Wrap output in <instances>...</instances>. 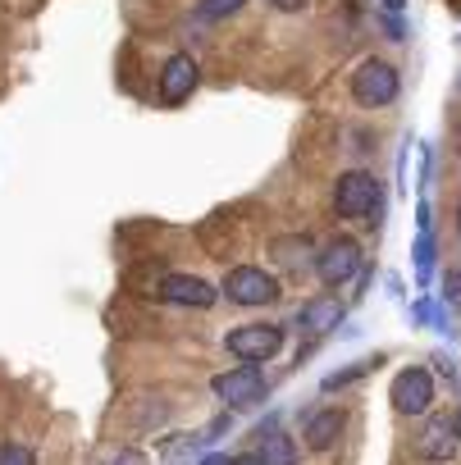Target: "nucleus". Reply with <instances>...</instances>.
I'll use <instances>...</instances> for the list:
<instances>
[{
	"mask_svg": "<svg viewBox=\"0 0 461 465\" xmlns=\"http://www.w3.org/2000/svg\"><path fill=\"white\" fill-rule=\"evenodd\" d=\"M452 5H461V0H452Z\"/></svg>",
	"mask_w": 461,
	"mask_h": 465,
	"instance_id": "obj_27",
	"label": "nucleus"
},
{
	"mask_svg": "<svg viewBox=\"0 0 461 465\" xmlns=\"http://www.w3.org/2000/svg\"><path fill=\"white\" fill-rule=\"evenodd\" d=\"M234 306H275L279 302V279L261 265H238L224 274V288H219Z\"/></svg>",
	"mask_w": 461,
	"mask_h": 465,
	"instance_id": "obj_2",
	"label": "nucleus"
},
{
	"mask_svg": "<svg viewBox=\"0 0 461 465\" xmlns=\"http://www.w3.org/2000/svg\"><path fill=\"white\" fill-rule=\"evenodd\" d=\"M105 465H146V456H142L137 447H124V451H115Z\"/></svg>",
	"mask_w": 461,
	"mask_h": 465,
	"instance_id": "obj_19",
	"label": "nucleus"
},
{
	"mask_svg": "<svg viewBox=\"0 0 461 465\" xmlns=\"http://www.w3.org/2000/svg\"><path fill=\"white\" fill-rule=\"evenodd\" d=\"M343 429H347V411L325 406V411H316V415L306 420V447H311V451H329V447L343 438Z\"/></svg>",
	"mask_w": 461,
	"mask_h": 465,
	"instance_id": "obj_10",
	"label": "nucleus"
},
{
	"mask_svg": "<svg viewBox=\"0 0 461 465\" xmlns=\"http://www.w3.org/2000/svg\"><path fill=\"white\" fill-rule=\"evenodd\" d=\"M160 302L169 306H192V311H210L219 302V288H210L205 279H192V274H165L160 279Z\"/></svg>",
	"mask_w": 461,
	"mask_h": 465,
	"instance_id": "obj_8",
	"label": "nucleus"
},
{
	"mask_svg": "<svg viewBox=\"0 0 461 465\" xmlns=\"http://www.w3.org/2000/svg\"><path fill=\"white\" fill-rule=\"evenodd\" d=\"M456 433H452V420H434L420 438H416V456H425V460H452V442Z\"/></svg>",
	"mask_w": 461,
	"mask_h": 465,
	"instance_id": "obj_12",
	"label": "nucleus"
},
{
	"mask_svg": "<svg viewBox=\"0 0 461 465\" xmlns=\"http://www.w3.org/2000/svg\"><path fill=\"white\" fill-rule=\"evenodd\" d=\"M384 28H388V37H393V42H402V37H406V33H402V19H397V15H384Z\"/></svg>",
	"mask_w": 461,
	"mask_h": 465,
	"instance_id": "obj_21",
	"label": "nucleus"
},
{
	"mask_svg": "<svg viewBox=\"0 0 461 465\" xmlns=\"http://www.w3.org/2000/svg\"><path fill=\"white\" fill-rule=\"evenodd\" d=\"M379 365H384V356H366V361L347 365L343 374H329V379H325V392H334V388H343V383H356V379H366V374L379 370Z\"/></svg>",
	"mask_w": 461,
	"mask_h": 465,
	"instance_id": "obj_15",
	"label": "nucleus"
},
{
	"mask_svg": "<svg viewBox=\"0 0 461 465\" xmlns=\"http://www.w3.org/2000/svg\"><path fill=\"white\" fill-rule=\"evenodd\" d=\"M334 210L343 219H370V228L384 223V183L366 169H347L334 187Z\"/></svg>",
	"mask_w": 461,
	"mask_h": 465,
	"instance_id": "obj_1",
	"label": "nucleus"
},
{
	"mask_svg": "<svg viewBox=\"0 0 461 465\" xmlns=\"http://www.w3.org/2000/svg\"><path fill=\"white\" fill-rule=\"evenodd\" d=\"M456 232H461V205H456Z\"/></svg>",
	"mask_w": 461,
	"mask_h": 465,
	"instance_id": "obj_26",
	"label": "nucleus"
},
{
	"mask_svg": "<svg viewBox=\"0 0 461 465\" xmlns=\"http://www.w3.org/2000/svg\"><path fill=\"white\" fill-rule=\"evenodd\" d=\"M210 388H215V397H219L224 406L243 411V406H256V401L266 397V374H261L256 365H238V370L215 374V379H210Z\"/></svg>",
	"mask_w": 461,
	"mask_h": 465,
	"instance_id": "obj_6",
	"label": "nucleus"
},
{
	"mask_svg": "<svg viewBox=\"0 0 461 465\" xmlns=\"http://www.w3.org/2000/svg\"><path fill=\"white\" fill-rule=\"evenodd\" d=\"M243 5H247V0H201L196 19H201V24H219V19H228V15H238Z\"/></svg>",
	"mask_w": 461,
	"mask_h": 465,
	"instance_id": "obj_16",
	"label": "nucleus"
},
{
	"mask_svg": "<svg viewBox=\"0 0 461 465\" xmlns=\"http://www.w3.org/2000/svg\"><path fill=\"white\" fill-rule=\"evenodd\" d=\"M261 465H302V456H297V447H293L288 433H270L261 442Z\"/></svg>",
	"mask_w": 461,
	"mask_h": 465,
	"instance_id": "obj_13",
	"label": "nucleus"
},
{
	"mask_svg": "<svg viewBox=\"0 0 461 465\" xmlns=\"http://www.w3.org/2000/svg\"><path fill=\"white\" fill-rule=\"evenodd\" d=\"M402 92V78L388 60H366L356 74H352V101L366 105V110H379V105H393Z\"/></svg>",
	"mask_w": 461,
	"mask_h": 465,
	"instance_id": "obj_3",
	"label": "nucleus"
},
{
	"mask_svg": "<svg viewBox=\"0 0 461 465\" xmlns=\"http://www.w3.org/2000/svg\"><path fill=\"white\" fill-rule=\"evenodd\" d=\"M452 433H456V442H461V406L452 411Z\"/></svg>",
	"mask_w": 461,
	"mask_h": 465,
	"instance_id": "obj_25",
	"label": "nucleus"
},
{
	"mask_svg": "<svg viewBox=\"0 0 461 465\" xmlns=\"http://www.w3.org/2000/svg\"><path fill=\"white\" fill-rule=\"evenodd\" d=\"M201 465H234V456H219V451H210V456H201Z\"/></svg>",
	"mask_w": 461,
	"mask_h": 465,
	"instance_id": "obj_23",
	"label": "nucleus"
},
{
	"mask_svg": "<svg viewBox=\"0 0 461 465\" xmlns=\"http://www.w3.org/2000/svg\"><path fill=\"white\" fill-rule=\"evenodd\" d=\"M388 401H393L397 415H425L434 406V379H429V370H420V365L397 370V379L388 388Z\"/></svg>",
	"mask_w": 461,
	"mask_h": 465,
	"instance_id": "obj_7",
	"label": "nucleus"
},
{
	"mask_svg": "<svg viewBox=\"0 0 461 465\" xmlns=\"http://www.w3.org/2000/svg\"><path fill=\"white\" fill-rule=\"evenodd\" d=\"M270 5H275V10H284V15H293V10H302V5H306V0H270Z\"/></svg>",
	"mask_w": 461,
	"mask_h": 465,
	"instance_id": "obj_22",
	"label": "nucleus"
},
{
	"mask_svg": "<svg viewBox=\"0 0 461 465\" xmlns=\"http://www.w3.org/2000/svg\"><path fill=\"white\" fill-rule=\"evenodd\" d=\"M443 292H447L452 306H461V274H447V279H443Z\"/></svg>",
	"mask_w": 461,
	"mask_h": 465,
	"instance_id": "obj_20",
	"label": "nucleus"
},
{
	"mask_svg": "<svg viewBox=\"0 0 461 465\" xmlns=\"http://www.w3.org/2000/svg\"><path fill=\"white\" fill-rule=\"evenodd\" d=\"M224 347L243 365H261V361H275L284 351V329L279 324H243V329H228Z\"/></svg>",
	"mask_w": 461,
	"mask_h": 465,
	"instance_id": "obj_4",
	"label": "nucleus"
},
{
	"mask_svg": "<svg viewBox=\"0 0 461 465\" xmlns=\"http://www.w3.org/2000/svg\"><path fill=\"white\" fill-rule=\"evenodd\" d=\"M234 465H261V451H247V456H234Z\"/></svg>",
	"mask_w": 461,
	"mask_h": 465,
	"instance_id": "obj_24",
	"label": "nucleus"
},
{
	"mask_svg": "<svg viewBox=\"0 0 461 465\" xmlns=\"http://www.w3.org/2000/svg\"><path fill=\"white\" fill-rule=\"evenodd\" d=\"M196 433H174V438H165L160 442V456H165V465H187V460H196Z\"/></svg>",
	"mask_w": 461,
	"mask_h": 465,
	"instance_id": "obj_14",
	"label": "nucleus"
},
{
	"mask_svg": "<svg viewBox=\"0 0 461 465\" xmlns=\"http://www.w3.org/2000/svg\"><path fill=\"white\" fill-rule=\"evenodd\" d=\"M196 60L192 55H169L165 69H160V105H183L192 92H196Z\"/></svg>",
	"mask_w": 461,
	"mask_h": 465,
	"instance_id": "obj_9",
	"label": "nucleus"
},
{
	"mask_svg": "<svg viewBox=\"0 0 461 465\" xmlns=\"http://www.w3.org/2000/svg\"><path fill=\"white\" fill-rule=\"evenodd\" d=\"M429 270H434V238H429V232H420V238H416V279L425 283Z\"/></svg>",
	"mask_w": 461,
	"mask_h": 465,
	"instance_id": "obj_17",
	"label": "nucleus"
},
{
	"mask_svg": "<svg viewBox=\"0 0 461 465\" xmlns=\"http://www.w3.org/2000/svg\"><path fill=\"white\" fill-rule=\"evenodd\" d=\"M297 324H302L311 338H325V333H334V329L343 324V302H338V297H316V302L302 306Z\"/></svg>",
	"mask_w": 461,
	"mask_h": 465,
	"instance_id": "obj_11",
	"label": "nucleus"
},
{
	"mask_svg": "<svg viewBox=\"0 0 461 465\" xmlns=\"http://www.w3.org/2000/svg\"><path fill=\"white\" fill-rule=\"evenodd\" d=\"M0 465H37V456L24 442H0Z\"/></svg>",
	"mask_w": 461,
	"mask_h": 465,
	"instance_id": "obj_18",
	"label": "nucleus"
},
{
	"mask_svg": "<svg viewBox=\"0 0 461 465\" xmlns=\"http://www.w3.org/2000/svg\"><path fill=\"white\" fill-rule=\"evenodd\" d=\"M361 270H366V256H361V247H356L352 238H334V242L316 256V279H320L329 292L347 288Z\"/></svg>",
	"mask_w": 461,
	"mask_h": 465,
	"instance_id": "obj_5",
	"label": "nucleus"
}]
</instances>
